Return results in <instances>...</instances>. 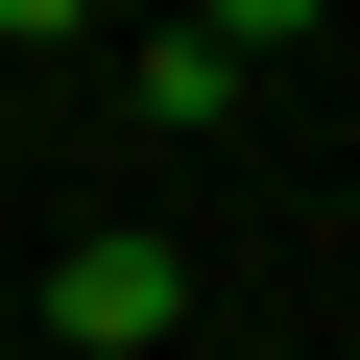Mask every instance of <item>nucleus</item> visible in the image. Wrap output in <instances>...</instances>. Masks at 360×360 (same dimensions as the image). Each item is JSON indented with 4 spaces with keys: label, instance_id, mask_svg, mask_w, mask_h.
I'll return each mask as SVG.
<instances>
[{
    "label": "nucleus",
    "instance_id": "nucleus-2",
    "mask_svg": "<svg viewBox=\"0 0 360 360\" xmlns=\"http://www.w3.org/2000/svg\"><path fill=\"white\" fill-rule=\"evenodd\" d=\"M264 49H288L264 0H217V25H144V49H120V96H144V120H240V96H264Z\"/></svg>",
    "mask_w": 360,
    "mask_h": 360
},
{
    "label": "nucleus",
    "instance_id": "nucleus-1",
    "mask_svg": "<svg viewBox=\"0 0 360 360\" xmlns=\"http://www.w3.org/2000/svg\"><path fill=\"white\" fill-rule=\"evenodd\" d=\"M168 312H193V264H168V240H144V217H96V240H72V264H49V336H25V360H144V336H168Z\"/></svg>",
    "mask_w": 360,
    "mask_h": 360
}]
</instances>
